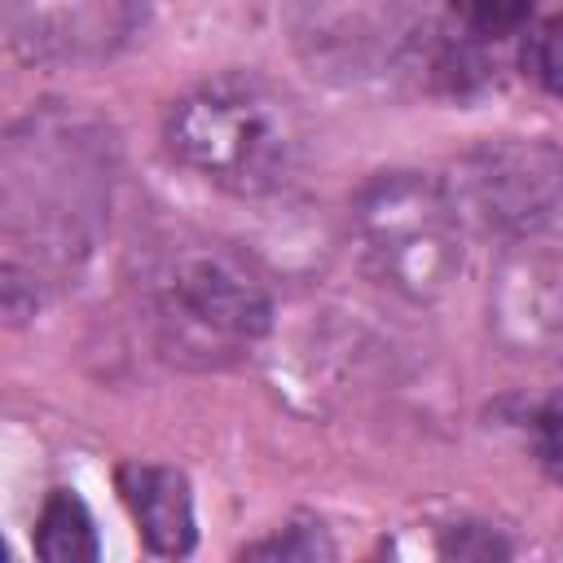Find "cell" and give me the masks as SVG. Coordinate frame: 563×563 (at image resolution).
<instances>
[{
  "label": "cell",
  "mask_w": 563,
  "mask_h": 563,
  "mask_svg": "<svg viewBox=\"0 0 563 563\" xmlns=\"http://www.w3.org/2000/svg\"><path fill=\"white\" fill-rule=\"evenodd\" d=\"M462 229L519 238L532 233L563 198V154L550 141H484L440 180Z\"/></svg>",
  "instance_id": "cell-5"
},
{
  "label": "cell",
  "mask_w": 563,
  "mask_h": 563,
  "mask_svg": "<svg viewBox=\"0 0 563 563\" xmlns=\"http://www.w3.org/2000/svg\"><path fill=\"white\" fill-rule=\"evenodd\" d=\"M523 70L545 88L550 97H563V13L541 22L523 44Z\"/></svg>",
  "instance_id": "cell-12"
},
{
  "label": "cell",
  "mask_w": 563,
  "mask_h": 563,
  "mask_svg": "<svg viewBox=\"0 0 563 563\" xmlns=\"http://www.w3.org/2000/svg\"><path fill=\"white\" fill-rule=\"evenodd\" d=\"M422 0H299L295 44L312 66L365 75L413 40Z\"/></svg>",
  "instance_id": "cell-6"
},
{
  "label": "cell",
  "mask_w": 563,
  "mask_h": 563,
  "mask_svg": "<svg viewBox=\"0 0 563 563\" xmlns=\"http://www.w3.org/2000/svg\"><path fill=\"white\" fill-rule=\"evenodd\" d=\"M532 9L537 0H449V18L457 35L471 44H488V40H506L523 31Z\"/></svg>",
  "instance_id": "cell-11"
},
{
  "label": "cell",
  "mask_w": 563,
  "mask_h": 563,
  "mask_svg": "<svg viewBox=\"0 0 563 563\" xmlns=\"http://www.w3.org/2000/svg\"><path fill=\"white\" fill-rule=\"evenodd\" d=\"M136 0H13V40L31 57L101 53L132 26Z\"/></svg>",
  "instance_id": "cell-7"
},
{
  "label": "cell",
  "mask_w": 563,
  "mask_h": 563,
  "mask_svg": "<svg viewBox=\"0 0 563 563\" xmlns=\"http://www.w3.org/2000/svg\"><path fill=\"white\" fill-rule=\"evenodd\" d=\"M167 150L216 189L260 198L282 189L308 145L299 106L260 75H216L167 110Z\"/></svg>",
  "instance_id": "cell-2"
},
{
  "label": "cell",
  "mask_w": 563,
  "mask_h": 563,
  "mask_svg": "<svg viewBox=\"0 0 563 563\" xmlns=\"http://www.w3.org/2000/svg\"><path fill=\"white\" fill-rule=\"evenodd\" d=\"M110 194V163L101 136L66 114L26 119L4 145V303L18 312L40 286L88 255L101 202Z\"/></svg>",
  "instance_id": "cell-1"
},
{
  "label": "cell",
  "mask_w": 563,
  "mask_h": 563,
  "mask_svg": "<svg viewBox=\"0 0 563 563\" xmlns=\"http://www.w3.org/2000/svg\"><path fill=\"white\" fill-rule=\"evenodd\" d=\"M528 431H532V449H537V462L563 484V396H554V400H545L537 413H532V422H528Z\"/></svg>",
  "instance_id": "cell-13"
},
{
  "label": "cell",
  "mask_w": 563,
  "mask_h": 563,
  "mask_svg": "<svg viewBox=\"0 0 563 563\" xmlns=\"http://www.w3.org/2000/svg\"><path fill=\"white\" fill-rule=\"evenodd\" d=\"M369 273L405 299H435L462 268V220L440 180L418 172L374 176L352 207Z\"/></svg>",
  "instance_id": "cell-4"
},
{
  "label": "cell",
  "mask_w": 563,
  "mask_h": 563,
  "mask_svg": "<svg viewBox=\"0 0 563 563\" xmlns=\"http://www.w3.org/2000/svg\"><path fill=\"white\" fill-rule=\"evenodd\" d=\"M35 554L48 559V563H84V559H97L92 515H88V506L70 488H57L44 501L40 523H35Z\"/></svg>",
  "instance_id": "cell-10"
},
{
  "label": "cell",
  "mask_w": 563,
  "mask_h": 563,
  "mask_svg": "<svg viewBox=\"0 0 563 563\" xmlns=\"http://www.w3.org/2000/svg\"><path fill=\"white\" fill-rule=\"evenodd\" d=\"M119 493L154 554L176 559L194 550V497L180 471L132 462L119 471Z\"/></svg>",
  "instance_id": "cell-9"
},
{
  "label": "cell",
  "mask_w": 563,
  "mask_h": 563,
  "mask_svg": "<svg viewBox=\"0 0 563 563\" xmlns=\"http://www.w3.org/2000/svg\"><path fill=\"white\" fill-rule=\"evenodd\" d=\"M150 317L167 352H198V361L233 356L273 325L264 282L224 246H172L154 260L145 282Z\"/></svg>",
  "instance_id": "cell-3"
},
{
  "label": "cell",
  "mask_w": 563,
  "mask_h": 563,
  "mask_svg": "<svg viewBox=\"0 0 563 563\" xmlns=\"http://www.w3.org/2000/svg\"><path fill=\"white\" fill-rule=\"evenodd\" d=\"M497 321L519 347L563 343V255L528 251L501 268Z\"/></svg>",
  "instance_id": "cell-8"
},
{
  "label": "cell",
  "mask_w": 563,
  "mask_h": 563,
  "mask_svg": "<svg viewBox=\"0 0 563 563\" xmlns=\"http://www.w3.org/2000/svg\"><path fill=\"white\" fill-rule=\"evenodd\" d=\"M246 554H251V559H330L334 545H330L317 528H282L277 537L251 545Z\"/></svg>",
  "instance_id": "cell-14"
}]
</instances>
